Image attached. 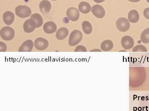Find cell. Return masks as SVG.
I'll list each match as a JSON object with an SVG mask.
<instances>
[{
  "label": "cell",
  "mask_w": 149,
  "mask_h": 111,
  "mask_svg": "<svg viewBox=\"0 0 149 111\" xmlns=\"http://www.w3.org/2000/svg\"><path fill=\"white\" fill-rule=\"evenodd\" d=\"M130 25L129 21L125 18H120L116 21V27L121 32L128 31L130 28Z\"/></svg>",
  "instance_id": "cell-4"
},
{
  "label": "cell",
  "mask_w": 149,
  "mask_h": 111,
  "mask_svg": "<svg viewBox=\"0 0 149 111\" xmlns=\"http://www.w3.org/2000/svg\"><path fill=\"white\" fill-rule=\"evenodd\" d=\"M31 10L25 5H19L15 8V14L21 18L29 17L31 14Z\"/></svg>",
  "instance_id": "cell-2"
},
{
  "label": "cell",
  "mask_w": 149,
  "mask_h": 111,
  "mask_svg": "<svg viewBox=\"0 0 149 111\" xmlns=\"http://www.w3.org/2000/svg\"><path fill=\"white\" fill-rule=\"evenodd\" d=\"M34 45L36 48L40 51L46 49L49 46V42L47 39L42 38H38L35 41Z\"/></svg>",
  "instance_id": "cell-5"
},
{
  "label": "cell",
  "mask_w": 149,
  "mask_h": 111,
  "mask_svg": "<svg viewBox=\"0 0 149 111\" xmlns=\"http://www.w3.org/2000/svg\"><path fill=\"white\" fill-rule=\"evenodd\" d=\"M3 20L7 25H10L14 22L15 20V15L10 11H7L4 13Z\"/></svg>",
  "instance_id": "cell-13"
},
{
  "label": "cell",
  "mask_w": 149,
  "mask_h": 111,
  "mask_svg": "<svg viewBox=\"0 0 149 111\" xmlns=\"http://www.w3.org/2000/svg\"><path fill=\"white\" fill-rule=\"evenodd\" d=\"M128 20L132 23H136L139 20V14L136 10L133 9L130 11L128 14Z\"/></svg>",
  "instance_id": "cell-14"
},
{
  "label": "cell",
  "mask_w": 149,
  "mask_h": 111,
  "mask_svg": "<svg viewBox=\"0 0 149 111\" xmlns=\"http://www.w3.org/2000/svg\"><path fill=\"white\" fill-rule=\"evenodd\" d=\"M52 1H56V0H52Z\"/></svg>",
  "instance_id": "cell-29"
},
{
  "label": "cell",
  "mask_w": 149,
  "mask_h": 111,
  "mask_svg": "<svg viewBox=\"0 0 149 111\" xmlns=\"http://www.w3.org/2000/svg\"><path fill=\"white\" fill-rule=\"evenodd\" d=\"M95 2H96L97 3H100L102 2H104L105 0H93Z\"/></svg>",
  "instance_id": "cell-25"
},
{
  "label": "cell",
  "mask_w": 149,
  "mask_h": 111,
  "mask_svg": "<svg viewBox=\"0 0 149 111\" xmlns=\"http://www.w3.org/2000/svg\"><path fill=\"white\" fill-rule=\"evenodd\" d=\"M34 44L31 40H27L23 42L19 49V52H31L33 48Z\"/></svg>",
  "instance_id": "cell-10"
},
{
  "label": "cell",
  "mask_w": 149,
  "mask_h": 111,
  "mask_svg": "<svg viewBox=\"0 0 149 111\" xmlns=\"http://www.w3.org/2000/svg\"><path fill=\"white\" fill-rule=\"evenodd\" d=\"M67 16L72 21H77L80 17V13L77 8L71 7L68 9L66 12Z\"/></svg>",
  "instance_id": "cell-9"
},
{
  "label": "cell",
  "mask_w": 149,
  "mask_h": 111,
  "mask_svg": "<svg viewBox=\"0 0 149 111\" xmlns=\"http://www.w3.org/2000/svg\"><path fill=\"white\" fill-rule=\"evenodd\" d=\"M83 39V34L79 30H74L71 32L69 38V44L70 46L78 45Z\"/></svg>",
  "instance_id": "cell-1"
},
{
  "label": "cell",
  "mask_w": 149,
  "mask_h": 111,
  "mask_svg": "<svg viewBox=\"0 0 149 111\" xmlns=\"http://www.w3.org/2000/svg\"><path fill=\"white\" fill-rule=\"evenodd\" d=\"M91 11L93 15L97 18H102L105 15V11L104 9L100 5L97 4L93 6Z\"/></svg>",
  "instance_id": "cell-7"
},
{
  "label": "cell",
  "mask_w": 149,
  "mask_h": 111,
  "mask_svg": "<svg viewBox=\"0 0 149 111\" xmlns=\"http://www.w3.org/2000/svg\"><path fill=\"white\" fill-rule=\"evenodd\" d=\"M7 50V46L6 44L2 42H0V51L1 52H5Z\"/></svg>",
  "instance_id": "cell-23"
},
{
  "label": "cell",
  "mask_w": 149,
  "mask_h": 111,
  "mask_svg": "<svg viewBox=\"0 0 149 111\" xmlns=\"http://www.w3.org/2000/svg\"><path fill=\"white\" fill-rule=\"evenodd\" d=\"M133 52H147V49L143 45H137L133 49Z\"/></svg>",
  "instance_id": "cell-21"
},
{
  "label": "cell",
  "mask_w": 149,
  "mask_h": 111,
  "mask_svg": "<svg viewBox=\"0 0 149 111\" xmlns=\"http://www.w3.org/2000/svg\"><path fill=\"white\" fill-rule=\"evenodd\" d=\"M39 8L42 14H48L51 10V3L47 0H43L40 3Z\"/></svg>",
  "instance_id": "cell-12"
},
{
  "label": "cell",
  "mask_w": 149,
  "mask_h": 111,
  "mask_svg": "<svg viewBox=\"0 0 149 111\" xmlns=\"http://www.w3.org/2000/svg\"><path fill=\"white\" fill-rule=\"evenodd\" d=\"M31 18L33 19L36 22V25H37V28L40 27L42 26L43 24V19L41 15L37 13L33 14L31 16Z\"/></svg>",
  "instance_id": "cell-18"
},
{
  "label": "cell",
  "mask_w": 149,
  "mask_h": 111,
  "mask_svg": "<svg viewBox=\"0 0 149 111\" xmlns=\"http://www.w3.org/2000/svg\"><path fill=\"white\" fill-rule=\"evenodd\" d=\"M114 45L113 42L111 40H106L102 42L101 45L102 50L104 51H108L113 49Z\"/></svg>",
  "instance_id": "cell-17"
},
{
  "label": "cell",
  "mask_w": 149,
  "mask_h": 111,
  "mask_svg": "<svg viewBox=\"0 0 149 111\" xmlns=\"http://www.w3.org/2000/svg\"><path fill=\"white\" fill-rule=\"evenodd\" d=\"M148 2V3H149V0H146Z\"/></svg>",
  "instance_id": "cell-28"
},
{
  "label": "cell",
  "mask_w": 149,
  "mask_h": 111,
  "mask_svg": "<svg viewBox=\"0 0 149 111\" xmlns=\"http://www.w3.org/2000/svg\"><path fill=\"white\" fill-rule=\"evenodd\" d=\"M69 30L67 28L65 27H61L58 29L57 31L56 34V37L58 40H61L65 39L69 35Z\"/></svg>",
  "instance_id": "cell-15"
},
{
  "label": "cell",
  "mask_w": 149,
  "mask_h": 111,
  "mask_svg": "<svg viewBox=\"0 0 149 111\" xmlns=\"http://www.w3.org/2000/svg\"><path fill=\"white\" fill-rule=\"evenodd\" d=\"M143 15L146 18L149 20V8L144 9L143 11Z\"/></svg>",
  "instance_id": "cell-24"
},
{
  "label": "cell",
  "mask_w": 149,
  "mask_h": 111,
  "mask_svg": "<svg viewBox=\"0 0 149 111\" xmlns=\"http://www.w3.org/2000/svg\"><path fill=\"white\" fill-rule=\"evenodd\" d=\"M121 45L125 50H129L134 46V39L130 36H123L121 40Z\"/></svg>",
  "instance_id": "cell-8"
},
{
  "label": "cell",
  "mask_w": 149,
  "mask_h": 111,
  "mask_svg": "<svg viewBox=\"0 0 149 111\" xmlns=\"http://www.w3.org/2000/svg\"><path fill=\"white\" fill-rule=\"evenodd\" d=\"M86 47L83 45H78L76 48L74 52H87Z\"/></svg>",
  "instance_id": "cell-22"
},
{
  "label": "cell",
  "mask_w": 149,
  "mask_h": 111,
  "mask_svg": "<svg viewBox=\"0 0 149 111\" xmlns=\"http://www.w3.org/2000/svg\"><path fill=\"white\" fill-rule=\"evenodd\" d=\"M0 35L4 40H11L15 37V31L11 27H5L1 30Z\"/></svg>",
  "instance_id": "cell-3"
},
{
  "label": "cell",
  "mask_w": 149,
  "mask_h": 111,
  "mask_svg": "<svg viewBox=\"0 0 149 111\" xmlns=\"http://www.w3.org/2000/svg\"><path fill=\"white\" fill-rule=\"evenodd\" d=\"M79 10L83 14H88L91 12V7L88 2L81 1L79 5Z\"/></svg>",
  "instance_id": "cell-16"
},
{
  "label": "cell",
  "mask_w": 149,
  "mask_h": 111,
  "mask_svg": "<svg viewBox=\"0 0 149 111\" xmlns=\"http://www.w3.org/2000/svg\"><path fill=\"white\" fill-rule=\"evenodd\" d=\"M37 28L36 22L32 18L26 20L23 25V29L26 33H30Z\"/></svg>",
  "instance_id": "cell-6"
},
{
  "label": "cell",
  "mask_w": 149,
  "mask_h": 111,
  "mask_svg": "<svg viewBox=\"0 0 149 111\" xmlns=\"http://www.w3.org/2000/svg\"><path fill=\"white\" fill-rule=\"evenodd\" d=\"M141 39L144 44L149 43V28L145 29L141 35Z\"/></svg>",
  "instance_id": "cell-20"
},
{
  "label": "cell",
  "mask_w": 149,
  "mask_h": 111,
  "mask_svg": "<svg viewBox=\"0 0 149 111\" xmlns=\"http://www.w3.org/2000/svg\"><path fill=\"white\" fill-rule=\"evenodd\" d=\"M92 51H97V52H101V50H99V49H94V50H91V52Z\"/></svg>",
  "instance_id": "cell-26"
},
{
  "label": "cell",
  "mask_w": 149,
  "mask_h": 111,
  "mask_svg": "<svg viewBox=\"0 0 149 111\" xmlns=\"http://www.w3.org/2000/svg\"><path fill=\"white\" fill-rule=\"evenodd\" d=\"M57 30V26L53 21H48L44 24L43 30L46 34H52Z\"/></svg>",
  "instance_id": "cell-11"
},
{
  "label": "cell",
  "mask_w": 149,
  "mask_h": 111,
  "mask_svg": "<svg viewBox=\"0 0 149 111\" xmlns=\"http://www.w3.org/2000/svg\"><path fill=\"white\" fill-rule=\"evenodd\" d=\"M82 27L84 32L86 34H90L92 32V26L90 22L88 21H84L82 24Z\"/></svg>",
  "instance_id": "cell-19"
},
{
  "label": "cell",
  "mask_w": 149,
  "mask_h": 111,
  "mask_svg": "<svg viewBox=\"0 0 149 111\" xmlns=\"http://www.w3.org/2000/svg\"><path fill=\"white\" fill-rule=\"evenodd\" d=\"M128 1L132 2H137L140 1V0H128Z\"/></svg>",
  "instance_id": "cell-27"
}]
</instances>
